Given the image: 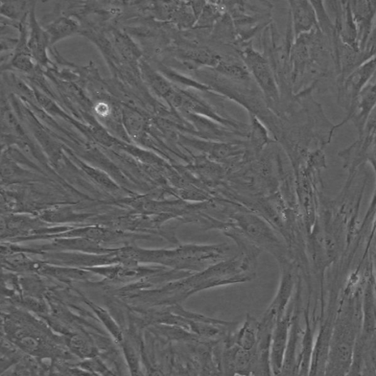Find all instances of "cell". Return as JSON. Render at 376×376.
<instances>
[{
  "instance_id": "3957f363",
  "label": "cell",
  "mask_w": 376,
  "mask_h": 376,
  "mask_svg": "<svg viewBox=\"0 0 376 376\" xmlns=\"http://www.w3.org/2000/svg\"><path fill=\"white\" fill-rule=\"evenodd\" d=\"M352 11L359 25L362 42H365L370 29L372 19L376 12V2H352Z\"/></svg>"
},
{
  "instance_id": "5b68a950",
  "label": "cell",
  "mask_w": 376,
  "mask_h": 376,
  "mask_svg": "<svg viewBox=\"0 0 376 376\" xmlns=\"http://www.w3.org/2000/svg\"><path fill=\"white\" fill-rule=\"evenodd\" d=\"M285 329H286V326H280L275 340L274 354L275 355V360H277V365L279 364V358H280V355L283 352L284 350L285 342Z\"/></svg>"
},
{
  "instance_id": "52a82bcc",
  "label": "cell",
  "mask_w": 376,
  "mask_h": 376,
  "mask_svg": "<svg viewBox=\"0 0 376 376\" xmlns=\"http://www.w3.org/2000/svg\"><path fill=\"white\" fill-rule=\"evenodd\" d=\"M21 343L29 350H34L37 346V342L32 338H25L21 340Z\"/></svg>"
},
{
  "instance_id": "30bf717a",
  "label": "cell",
  "mask_w": 376,
  "mask_h": 376,
  "mask_svg": "<svg viewBox=\"0 0 376 376\" xmlns=\"http://www.w3.org/2000/svg\"><path fill=\"white\" fill-rule=\"evenodd\" d=\"M374 348H375V357H376V340H375V343L374 345Z\"/></svg>"
},
{
  "instance_id": "ba28073f",
  "label": "cell",
  "mask_w": 376,
  "mask_h": 376,
  "mask_svg": "<svg viewBox=\"0 0 376 376\" xmlns=\"http://www.w3.org/2000/svg\"><path fill=\"white\" fill-rule=\"evenodd\" d=\"M151 376H163L162 374L158 371H155L153 372Z\"/></svg>"
},
{
  "instance_id": "9c48e42d",
  "label": "cell",
  "mask_w": 376,
  "mask_h": 376,
  "mask_svg": "<svg viewBox=\"0 0 376 376\" xmlns=\"http://www.w3.org/2000/svg\"><path fill=\"white\" fill-rule=\"evenodd\" d=\"M373 38H374L375 40L372 42L373 43H376V28H375L374 34H373Z\"/></svg>"
},
{
  "instance_id": "7a4b0ae2",
  "label": "cell",
  "mask_w": 376,
  "mask_h": 376,
  "mask_svg": "<svg viewBox=\"0 0 376 376\" xmlns=\"http://www.w3.org/2000/svg\"><path fill=\"white\" fill-rule=\"evenodd\" d=\"M293 30L296 38L313 30L317 25L316 11L312 3L305 1L290 2Z\"/></svg>"
},
{
  "instance_id": "277c9868",
  "label": "cell",
  "mask_w": 376,
  "mask_h": 376,
  "mask_svg": "<svg viewBox=\"0 0 376 376\" xmlns=\"http://www.w3.org/2000/svg\"><path fill=\"white\" fill-rule=\"evenodd\" d=\"M71 345L77 354L81 357H89L92 355V348L80 336H76L72 339Z\"/></svg>"
},
{
  "instance_id": "6da1fadb",
  "label": "cell",
  "mask_w": 376,
  "mask_h": 376,
  "mask_svg": "<svg viewBox=\"0 0 376 376\" xmlns=\"http://www.w3.org/2000/svg\"><path fill=\"white\" fill-rule=\"evenodd\" d=\"M245 61L266 97L272 102L278 100V91L272 70L268 61L252 50L244 53Z\"/></svg>"
},
{
  "instance_id": "8992f818",
  "label": "cell",
  "mask_w": 376,
  "mask_h": 376,
  "mask_svg": "<svg viewBox=\"0 0 376 376\" xmlns=\"http://www.w3.org/2000/svg\"><path fill=\"white\" fill-rule=\"evenodd\" d=\"M255 336L253 329L249 326H245L240 333V342L241 346L245 350H250L254 345Z\"/></svg>"
}]
</instances>
